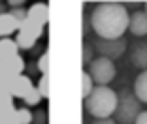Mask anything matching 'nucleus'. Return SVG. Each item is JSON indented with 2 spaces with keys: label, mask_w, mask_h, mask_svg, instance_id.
I'll return each instance as SVG.
<instances>
[{
  "label": "nucleus",
  "mask_w": 147,
  "mask_h": 124,
  "mask_svg": "<svg viewBox=\"0 0 147 124\" xmlns=\"http://www.w3.org/2000/svg\"><path fill=\"white\" fill-rule=\"evenodd\" d=\"M145 13H147V2H145Z\"/></svg>",
  "instance_id": "nucleus-24"
},
{
  "label": "nucleus",
  "mask_w": 147,
  "mask_h": 124,
  "mask_svg": "<svg viewBox=\"0 0 147 124\" xmlns=\"http://www.w3.org/2000/svg\"><path fill=\"white\" fill-rule=\"evenodd\" d=\"M92 51H94V49H92V45L91 43H83V66H89L92 62Z\"/></svg>",
  "instance_id": "nucleus-17"
},
{
  "label": "nucleus",
  "mask_w": 147,
  "mask_h": 124,
  "mask_svg": "<svg viewBox=\"0 0 147 124\" xmlns=\"http://www.w3.org/2000/svg\"><path fill=\"white\" fill-rule=\"evenodd\" d=\"M132 92L136 94V98H138L142 103H147V70H143V72L138 73Z\"/></svg>",
  "instance_id": "nucleus-10"
},
{
  "label": "nucleus",
  "mask_w": 147,
  "mask_h": 124,
  "mask_svg": "<svg viewBox=\"0 0 147 124\" xmlns=\"http://www.w3.org/2000/svg\"><path fill=\"white\" fill-rule=\"evenodd\" d=\"M6 4H8L9 8H23V6L26 4V0H6Z\"/></svg>",
  "instance_id": "nucleus-20"
},
{
  "label": "nucleus",
  "mask_w": 147,
  "mask_h": 124,
  "mask_svg": "<svg viewBox=\"0 0 147 124\" xmlns=\"http://www.w3.org/2000/svg\"><path fill=\"white\" fill-rule=\"evenodd\" d=\"M42 30H43V23L36 21V19H32V17H26V21L23 23V26L19 28L17 45L23 47V49H30L36 43V40L40 38Z\"/></svg>",
  "instance_id": "nucleus-5"
},
{
  "label": "nucleus",
  "mask_w": 147,
  "mask_h": 124,
  "mask_svg": "<svg viewBox=\"0 0 147 124\" xmlns=\"http://www.w3.org/2000/svg\"><path fill=\"white\" fill-rule=\"evenodd\" d=\"M23 100H25L26 105H38V103L43 100V96L40 94L38 86H30V88L26 90V94H23Z\"/></svg>",
  "instance_id": "nucleus-12"
},
{
  "label": "nucleus",
  "mask_w": 147,
  "mask_h": 124,
  "mask_svg": "<svg viewBox=\"0 0 147 124\" xmlns=\"http://www.w3.org/2000/svg\"><path fill=\"white\" fill-rule=\"evenodd\" d=\"M128 30L136 38H143L147 36V13L143 11H134L130 15V23H128Z\"/></svg>",
  "instance_id": "nucleus-8"
},
{
  "label": "nucleus",
  "mask_w": 147,
  "mask_h": 124,
  "mask_svg": "<svg viewBox=\"0 0 147 124\" xmlns=\"http://www.w3.org/2000/svg\"><path fill=\"white\" fill-rule=\"evenodd\" d=\"M32 124H47V111L45 109H38L32 113Z\"/></svg>",
  "instance_id": "nucleus-18"
},
{
  "label": "nucleus",
  "mask_w": 147,
  "mask_h": 124,
  "mask_svg": "<svg viewBox=\"0 0 147 124\" xmlns=\"http://www.w3.org/2000/svg\"><path fill=\"white\" fill-rule=\"evenodd\" d=\"M38 90H40V94L43 96V100L49 98V77H47V75H42V77H40V81H38Z\"/></svg>",
  "instance_id": "nucleus-16"
},
{
  "label": "nucleus",
  "mask_w": 147,
  "mask_h": 124,
  "mask_svg": "<svg viewBox=\"0 0 147 124\" xmlns=\"http://www.w3.org/2000/svg\"><path fill=\"white\" fill-rule=\"evenodd\" d=\"M9 13H11V17L21 26H23V23L26 21V17H28V9H25V8H9Z\"/></svg>",
  "instance_id": "nucleus-15"
},
{
  "label": "nucleus",
  "mask_w": 147,
  "mask_h": 124,
  "mask_svg": "<svg viewBox=\"0 0 147 124\" xmlns=\"http://www.w3.org/2000/svg\"><path fill=\"white\" fill-rule=\"evenodd\" d=\"M126 49V42L125 38H117V40H104V38H98L94 42V51L98 53L100 56H106L109 60H115L119 56H123Z\"/></svg>",
  "instance_id": "nucleus-6"
},
{
  "label": "nucleus",
  "mask_w": 147,
  "mask_h": 124,
  "mask_svg": "<svg viewBox=\"0 0 147 124\" xmlns=\"http://www.w3.org/2000/svg\"><path fill=\"white\" fill-rule=\"evenodd\" d=\"M87 72L96 85H104V86H108L117 75V68L113 64V60L106 58V56L92 58V62L87 66Z\"/></svg>",
  "instance_id": "nucleus-4"
},
{
  "label": "nucleus",
  "mask_w": 147,
  "mask_h": 124,
  "mask_svg": "<svg viewBox=\"0 0 147 124\" xmlns=\"http://www.w3.org/2000/svg\"><path fill=\"white\" fill-rule=\"evenodd\" d=\"M17 124H32V111L28 107L17 109Z\"/></svg>",
  "instance_id": "nucleus-14"
},
{
  "label": "nucleus",
  "mask_w": 147,
  "mask_h": 124,
  "mask_svg": "<svg viewBox=\"0 0 147 124\" xmlns=\"http://www.w3.org/2000/svg\"><path fill=\"white\" fill-rule=\"evenodd\" d=\"M130 60L138 70H147V40H140L130 49Z\"/></svg>",
  "instance_id": "nucleus-7"
},
{
  "label": "nucleus",
  "mask_w": 147,
  "mask_h": 124,
  "mask_svg": "<svg viewBox=\"0 0 147 124\" xmlns=\"http://www.w3.org/2000/svg\"><path fill=\"white\" fill-rule=\"evenodd\" d=\"M92 83L94 81H92V77L89 75V72H83V75H81V96H83V100L92 92V88H94Z\"/></svg>",
  "instance_id": "nucleus-13"
},
{
  "label": "nucleus",
  "mask_w": 147,
  "mask_h": 124,
  "mask_svg": "<svg viewBox=\"0 0 147 124\" xmlns=\"http://www.w3.org/2000/svg\"><path fill=\"white\" fill-rule=\"evenodd\" d=\"M117 102L119 94L109 88V85H96L92 92L85 98V109L92 119H109L117 109Z\"/></svg>",
  "instance_id": "nucleus-2"
},
{
  "label": "nucleus",
  "mask_w": 147,
  "mask_h": 124,
  "mask_svg": "<svg viewBox=\"0 0 147 124\" xmlns=\"http://www.w3.org/2000/svg\"><path fill=\"white\" fill-rule=\"evenodd\" d=\"M91 26L98 38L117 40L123 38L130 23V13L119 2H102L91 13Z\"/></svg>",
  "instance_id": "nucleus-1"
},
{
  "label": "nucleus",
  "mask_w": 147,
  "mask_h": 124,
  "mask_svg": "<svg viewBox=\"0 0 147 124\" xmlns=\"http://www.w3.org/2000/svg\"><path fill=\"white\" fill-rule=\"evenodd\" d=\"M0 2H2V0H0Z\"/></svg>",
  "instance_id": "nucleus-25"
},
{
  "label": "nucleus",
  "mask_w": 147,
  "mask_h": 124,
  "mask_svg": "<svg viewBox=\"0 0 147 124\" xmlns=\"http://www.w3.org/2000/svg\"><path fill=\"white\" fill-rule=\"evenodd\" d=\"M142 113V102L136 98L134 92H121L119 94V102H117V109L113 113L117 124H134L138 115Z\"/></svg>",
  "instance_id": "nucleus-3"
},
{
  "label": "nucleus",
  "mask_w": 147,
  "mask_h": 124,
  "mask_svg": "<svg viewBox=\"0 0 147 124\" xmlns=\"http://www.w3.org/2000/svg\"><path fill=\"white\" fill-rule=\"evenodd\" d=\"M92 124H117V122H115V119L109 117V119H94Z\"/></svg>",
  "instance_id": "nucleus-21"
},
{
  "label": "nucleus",
  "mask_w": 147,
  "mask_h": 124,
  "mask_svg": "<svg viewBox=\"0 0 147 124\" xmlns=\"http://www.w3.org/2000/svg\"><path fill=\"white\" fill-rule=\"evenodd\" d=\"M8 8H9L8 4H4V2H0V15H2V13H8Z\"/></svg>",
  "instance_id": "nucleus-23"
},
{
  "label": "nucleus",
  "mask_w": 147,
  "mask_h": 124,
  "mask_svg": "<svg viewBox=\"0 0 147 124\" xmlns=\"http://www.w3.org/2000/svg\"><path fill=\"white\" fill-rule=\"evenodd\" d=\"M19 28H21V25L11 17L9 11L0 15V38H8V36H11L13 32L19 30Z\"/></svg>",
  "instance_id": "nucleus-9"
},
{
  "label": "nucleus",
  "mask_w": 147,
  "mask_h": 124,
  "mask_svg": "<svg viewBox=\"0 0 147 124\" xmlns=\"http://www.w3.org/2000/svg\"><path fill=\"white\" fill-rule=\"evenodd\" d=\"M134 124H147V111H142V113H140Z\"/></svg>",
  "instance_id": "nucleus-22"
},
{
  "label": "nucleus",
  "mask_w": 147,
  "mask_h": 124,
  "mask_svg": "<svg viewBox=\"0 0 147 124\" xmlns=\"http://www.w3.org/2000/svg\"><path fill=\"white\" fill-rule=\"evenodd\" d=\"M28 17H32V19H36V21H40V23H47V6L45 4H34L30 9H28Z\"/></svg>",
  "instance_id": "nucleus-11"
},
{
  "label": "nucleus",
  "mask_w": 147,
  "mask_h": 124,
  "mask_svg": "<svg viewBox=\"0 0 147 124\" xmlns=\"http://www.w3.org/2000/svg\"><path fill=\"white\" fill-rule=\"evenodd\" d=\"M47 68H49V55L42 53V56L38 58V70L42 75H47Z\"/></svg>",
  "instance_id": "nucleus-19"
}]
</instances>
